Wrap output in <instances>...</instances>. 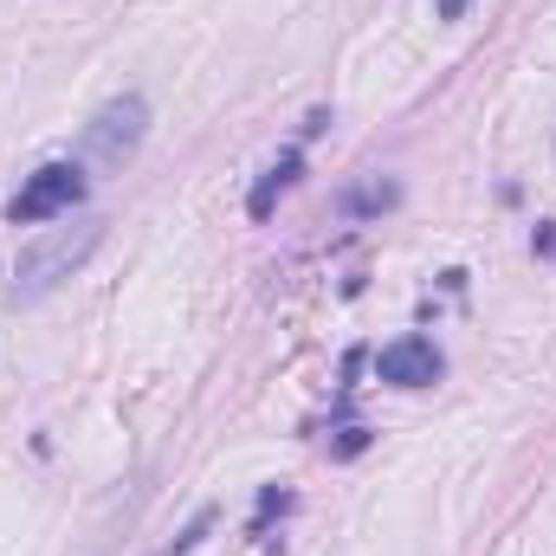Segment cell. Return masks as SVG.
Returning a JSON list of instances; mask_svg holds the SVG:
<instances>
[{"label":"cell","mask_w":556,"mask_h":556,"mask_svg":"<svg viewBox=\"0 0 556 556\" xmlns=\"http://www.w3.org/2000/svg\"><path fill=\"white\" fill-rule=\"evenodd\" d=\"M104 214H78L72 227H46L39 240H26L20 247V260H13V304H33V298H46V291H59L65 278L78 273L98 247H104Z\"/></svg>","instance_id":"cell-1"},{"label":"cell","mask_w":556,"mask_h":556,"mask_svg":"<svg viewBox=\"0 0 556 556\" xmlns=\"http://www.w3.org/2000/svg\"><path fill=\"white\" fill-rule=\"evenodd\" d=\"M142 137H149V104L130 91V98H111V104L85 124L78 155H85V168H98V175H124V162L142 149Z\"/></svg>","instance_id":"cell-2"},{"label":"cell","mask_w":556,"mask_h":556,"mask_svg":"<svg viewBox=\"0 0 556 556\" xmlns=\"http://www.w3.org/2000/svg\"><path fill=\"white\" fill-rule=\"evenodd\" d=\"M85 201V168L78 162H46L26 175V188L13 194V227H39V220H72V207Z\"/></svg>","instance_id":"cell-3"},{"label":"cell","mask_w":556,"mask_h":556,"mask_svg":"<svg viewBox=\"0 0 556 556\" xmlns=\"http://www.w3.org/2000/svg\"><path fill=\"white\" fill-rule=\"evenodd\" d=\"M376 376L389 389H433L440 382V350L427 337H395L382 356H376Z\"/></svg>","instance_id":"cell-4"},{"label":"cell","mask_w":556,"mask_h":556,"mask_svg":"<svg viewBox=\"0 0 556 556\" xmlns=\"http://www.w3.org/2000/svg\"><path fill=\"white\" fill-rule=\"evenodd\" d=\"M298 168H304V155H298V149H285L273 168L260 175V188H253V201H247V214H253V220H273V201L298 181Z\"/></svg>","instance_id":"cell-5"},{"label":"cell","mask_w":556,"mask_h":556,"mask_svg":"<svg viewBox=\"0 0 556 556\" xmlns=\"http://www.w3.org/2000/svg\"><path fill=\"white\" fill-rule=\"evenodd\" d=\"M363 446H369V427H343V440H330V453H337V459H356Z\"/></svg>","instance_id":"cell-6"},{"label":"cell","mask_w":556,"mask_h":556,"mask_svg":"<svg viewBox=\"0 0 556 556\" xmlns=\"http://www.w3.org/2000/svg\"><path fill=\"white\" fill-rule=\"evenodd\" d=\"M531 247H538L544 260H556V220H544V227H538V240H531Z\"/></svg>","instance_id":"cell-7"}]
</instances>
